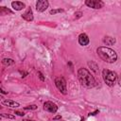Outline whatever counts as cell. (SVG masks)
I'll list each match as a JSON object with an SVG mask.
<instances>
[{
  "instance_id": "obj_1",
  "label": "cell",
  "mask_w": 121,
  "mask_h": 121,
  "mask_svg": "<svg viewBox=\"0 0 121 121\" xmlns=\"http://www.w3.org/2000/svg\"><path fill=\"white\" fill-rule=\"evenodd\" d=\"M78 78L80 84L86 88H93L96 85L95 78L86 68H79L78 70Z\"/></svg>"
},
{
  "instance_id": "obj_2",
  "label": "cell",
  "mask_w": 121,
  "mask_h": 121,
  "mask_svg": "<svg viewBox=\"0 0 121 121\" xmlns=\"http://www.w3.org/2000/svg\"><path fill=\"white\" fill-rule=\"evenodd\" d=\"M96 53H97L98 57L102 60H104V61H106L108 63H113L117 60L116 52L113 49L106 47V46H99V47H97Z\"/></svg>"
},
{
  "instance_id": "obj_3",
  "label": "cell",
  "mask_w": 121,
  "mask_h": 121,
  "mask_svg": "<svg viewBox=\"0 0 121 121\" xmlns=\"http://www.w3.org/2000/svg\"><path fill=\"white\" fill-rule=\"evenodd\" d=\"M102 77H103V79L105 81V83L108 85V86H113L118 78V76L115 72L113 71H111L109 69H104L102 71Z\"/></svg>"
},
{
  "instance_id": "obj_4",
  "label": "cell",
  "mask_w": 121,
  "mask_h": 121,
  "mask_svg": "<svg viewBox=\"0 0 121 121\" xmlns=\"http://www.w3.org/2000/svg\"><path fill=\"white\" fill-rule=\"evenodd\" d=\"M55 85L58 88V90L63 94L66 95L67 94V87H66V80L64 79V78L62 77H58L55 78Z\"/></svg>"
},
{
  "instance_id": "obj_5",
  "label": "cell",
  "mask_w": 121,
  "mask_h": 121,
  "mask_svg": "<svg viewBox=\"0 0 121 121\" xmlns=\"http://www.w3.org/2000/svg\"><path fill=\"white\" fill-rule=\"evenodd\" d=\"M85 5L88 6L89 8H92V9H101L103 8L104 6V3L100 0H86L85 1Z\"/></svg>"
},
{
  "instance_id": "obj_6",
  "label": "cell",
  "mask_w": 121,
  "mask_h": 121,
  "mask_svg": "<svg viewBox=\"0 0 121 121\" xmlns=\"http://www.w3.org/2000/svg\"><path fill=\"white\" fill-rule=\"evenodd\" d=\"M43 110L45 112L55 113L58 111V106L55 103H53L52 101H46V102L43 103Z\"/></svg>"
},
{
  "instance_id": "obj_7",
  "label": "cell",
  "mask_w": 121,
  "mask_h": 121,
  "mask_svg": "<svg viewBox=\"0 0 121 121\" xmlns=\"http://www.w3.org/2000/svg\"><path fill=\"white\" fill-rule=\"evenodd\" d=\"M48 6H49V3L47 0H39L36 3V9L39 12H43L48 8Z\"/></svg>"
},
{
  "instance_id": "obj_8",
  "label": "cell",
  "mask_w": 121,
  "mask_h": 121,
  "mask_svg": "<svg viewBox=\"0 0 121 121\" xmlns=\"http://www.w3.org/2000/svg\"><path fill=\"white\" fill-rule=\"evenodd\" d=\"M22 18L23 19H25L26 21H27V22H31V21H33V12H32V9H31V8H28L23 14H22Z\"/></svg>"
},
{
  "instance_id": "obj_9",
  "label": "cell",
  "mask_w": 121,
  "mask_h": 121,
  "mask_svg": "<svg viewBox=\"0 0 121 121\" xmlns=\"http://www.w3.org/2000/svg\"><path fill=\"white\" fill-rule=\"evenodd\" d=\"M90 40H89V37L85 34V33H81L79 36H78V43L82 46H85L89 43Z\"/></svg>"
},
{
  "instance_id": "obj_10",
  "label": "cell",
  "mask_w": 121,
  "mask_h": 121,
  "mask_svg": "<svg viewBox=\"0 0 121 121\" xmlns=\"http://www.w3.org/2000/svg\"><path fill=\"white\" fill-rule=\"evenodd\" d=\"M1 103H2L3 105H5V106L9 107V108H18V107L20 106V104H19L18 102H15V101L9 100V99H6V100L3 99V100L1 101Z\"/></svg>"
},
{
  "instance_id": "obj_11",
  "label": "cell",
  "mask_w": 121,
  "mask_h": 121,
  "mask_svg": "<svg viewBox=\"0 0 121 121\" xmlns=\"http://www.w3.org/2000/svg\"><path fill=\"white\" fill-rule=\"evenodd\" d=\"M11 7L15 10H21L26 7V5L20 1H13V2H11Z\"/></svg>"
},
{
  "instance_id": "obj_12",
  "label": "cell",
  "mask_w": 121,
  "mask_h": 121,
  "mask_svg": "<svg viewBox=\"0 0 121 121\" xmlns=\"http://www.w3.org/2000/svg\"><path fill=\"white\" fill-rule=\"evenodd\" d=\"M88 66L91 68V70L95 74V75H97L98 73H99V68H98V65L95 63V62H94V61H88Z\"/></svg>"
},
{
  "instance_id": "obj_13",
  "label": "cell",
  "mask_w": 121,
  "mask_h": 121,
  "mask_svg": "<svg viewBox=\"0 0 121 121\" xmlns=\"http://www.w3.org/2000/svg\"><path fill=\"white\" fill-rule=\"evenodd\" d=\"M115 38H113V37H110V36H106V37H104V39H103V43L106 44V45H112V44H114L115 43Z\"/></svg>"
},
{
  "instance_id": "obj_14",
  "label": "cell",
  "mask_w": 121,
  "mask_h": 121,
  "mask_svg": "<svg viewBox=\"0 0 121 121\" xmlns=\"http://www.w3.org/2000/svg\"><path fill=\"white\" fill-rule=\"evenodd\" d=\"M2 63H3L5 66H9V65H12V64L14 63V60H13L12 59H8V58H6V59H3Z\"/></svg>"
},
{
  "instance_id": "obj_15",
  "label": "cell",
  "mask_w": 121,
  "mask_h": 121,
  "mask_svg": "<svg viewBox=\"0 0 121 121\" xmlns=\"http://www.w3.org/2000/svg\"><path fill=\"white\" fill-rule=\"evenodd\" d=\"M0 13H1L2 15L6 14V13H11V10H9V9H7L6 7H1V9H0Z\"/></svg>"
},
{
  "instance_id": "obj_16",
  "label": "cell",
  "mask_w": 121,
  "mask_h": 121,
  "mask_svg": "<svg viewBox=\"0 0 121 121\" xmlns=\"http://www.w3.org/2000/svg\"><path fill=\"white\" fill-rule=\"evenodd\" d=\"M60 12H63L62 9H51L50 10V14H52V15H55V14L60 13Z\"/></svg>"
},
{
  "instance_id": "obj_17",
  "label": "cell",
  "mask_w": 121,
  "mask_h": 121,
  "mask_svg": "<svg viewBox=\"0 0 121 121\" xmlns=\"http://www.w3.org/2000/svg\"><path fill=\"white\" fill-rule=\"evenodd\" d=\"M1 116H2V117H5V118H9V119H15V116H14V115H12V114L1 113Z\"/></svg>"
},
{
  "instance_id": "obj_18",
  "label": "cell",
  "mask_w": 121,
  "mask_h": 121,
  "mask_svg": "<svg viewBox=\"0 0 121 121\" xmlns=\"http://www.w3.org/2000/svg\"><path fill=\"white\" fill-rule=\"evenodd\" d=\"M37 109V106L35 104H32V105H28L26 107H25V110H36Z\"/></svg>"
},
{
  "instance_id": "obj_19",
  "label": "cell",
  "mask_w": 121,
  "mask_h": 121,
  "mask_svg": "<svg viewBox=\"0 0 121 121\" xmlns=\"http://www.w3.org/2000/svg\"><path fill=\"white\" fill-rule=\"evenodd\" d=\"M37 75H38V77H39V78L42 80V81H44V77H43V75L42 74V72H40V71H38V73H37Z\"/></svg>"
},
{
  "instance_id": "obj_20",
  "label": "cell",
  "mask_w": 121,
  "mask_h": 121,
  "mask_svg": "<svg viewBox=\"0 0 121 121\" xmlns=\"http://www.w3.org/2000/svg\"><path fill=\"white\" fill-rule=\"evenodd\" d=\"M14 113L17 114V115H19V116H24L25 115L24 112H22V111H14Z\"/></svg>"
},
{
  "instance_id": "obj_21",
  "label": "cell",
  "mask_w": 121,
  "mask_h": 121,
  "mask_svg": "<svg viewBox=\"0 0 121 121\" xmlns=\"http://www.w3.org/2000/svg\"><path fill=\"white\" fill-rule=\"evenodd\" d=\"M81 16H82V12H81V11H77V12L75 13V17H76V19L80 18Z\"/></svg>"
},
{
  "instance_id": "obj_22",
  "label": "cell",
  "mask_w": 121,
  "mask_h": 121,
  "mask_svg": "<svg viewBox=\"0 0 121 121\" xmlns=\"http://www.w3.org/2000/svg\"><path fill=\"white\" fill-rule=\"evenodd\" d=\"M99 112V111L98 110H96V111H95V112H90L89 113V115H95L96 113H98Z\"/></svg>"
},
{
  "instance_id": "obj_23",
  "label": "cell",
  "mask_w": 121,
  "mask_h": 121,
  "mask_svg": "<svg viewBox=\"0 0 121 121\" xmlns=\"http://www.w3.org/2000/svg\"><path fill=\"white\" fill-rule=\"evenodd\" d=\"M60 118H61V116H60V115H57V116L53 117V120H60Z\"/></svg>"
},
{
  "instance_id": "obj_24",
  "label": "cell",
  "mask_w": 121,
  "mask_h": 121,
  "mask_svg": "<svg viewBox=\"0 0 121 121\" xmlns=\"http://www.w3.org/2000/svg\"><path fill=\"white\" fill-rule=\"evenodd\" d=\"M117 80H118V84H119V86L121 87V75L118 77V78H117Z\"/></svg>"
},
{
  "instance_id": "obj_25",
  "label": "cell",
  "mask_w": 121,
  "mask_h": 121,
  "mask_svg": "<svg viewBox=\"0 0 121 121\" xmlns=\"http://www.w3.org/2000/svg\"><path fill=\"white\" fill-rule=\"evenodd\" d=\"M0 90H1V93H2V94H8V92H6V91H4V89H3L2 87L0 88Z\"/></svg>"
},
{
  "instance_id": "obj_26",
  "label": "cell",
  "mask_w": 121,
  "mask_h": 121,
  "mask_svg": "<svg viewBox=\"0 0 121 121\" xmlns=\"http://www.w3.org/2000/svg\"><path fill=\"white\" fill-rule=\"evenodd\" d=\"M23 121H35V120H30V119H23Z\"/></svg>"
},
{
  "instance_id": "obj_27",
  "label": "cell",
  "mask_w": 121,
  "mask_h": 121,
  "mask_svg": "<svg viewBox=\"0 0 121 121\" xmlns=\"http://www.w3.org/2000/svg\"><path fill=\"white\" fill-rule=\"evenodd\" d=\"M80 121H84V118H83V117H82V118H81V120H80Z\"/></svg>"
}]
</instances>
